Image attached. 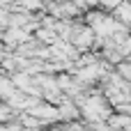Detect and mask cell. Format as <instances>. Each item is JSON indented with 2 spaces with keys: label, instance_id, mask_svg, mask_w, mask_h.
Listing matches in <instances>:
<instances>
[{
  "label": "cell",
  "instance_id": "cell-1",
  "mask_svg": "<svg viewBox=\"0 0 131 131\" xmlns=\"http://www.w3.org/2000/svg\"><path fill=\"white\" fill-rule=\"evenodd\" d=\"M113 14H115V21H120L124 28H129V25H131V5H129V2L122 0V2L113 9Z\"/></svg>",
  "mask_w": 131,
  "mask_h": 131
},
{
  "label": "cell",
  "instance_id": "cell-2",
  "mask_svg": "<svg viewBox=\"0 0 131 131\" xmlns=\"http://www.w3.org/2000/svg\"><path fill=\"white\" fill-rule=\"evenodd\" d=\"M16 2V7H23V12H35V9H41L44 5H41V0H14Z\"/></svg>",
  "mask_w": 131,
  "mask_h": 131
},
{
  "label": "cell",
  "instance_id": "cell-3",
  "mask_svg": "<svg viewBox=\"0 0 131 131\" xmlns=\"http://www.w3.org/2000/svg\"><path fill=\"white\" fill-rule=\"evenodd\" d=\"M117 71H120V76H124V78H129V81H131V64H129V62L120 64V67H117Z\"/></svg>",
  "mask_w": 131,
  "mask_h": 131
},
{
  "label": "cell",
  "instance_id": "cell-4",
  "mask_svg": "<svg viewBox=\"0 0 131 131\" xmlns=\"http://www.w3.org/2000/svg\"><path fill=\"white\" fill-rule=\"evenodd\" d=\"M127 2H129V5H131V0H127Z\"/></svg>",
  "mask_w": 131,
  "mask_h": 131
}]
</instances>
